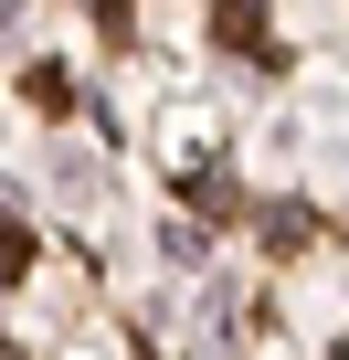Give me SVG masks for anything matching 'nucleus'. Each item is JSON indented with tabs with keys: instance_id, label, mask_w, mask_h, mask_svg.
I'll use <instances>...</instances> for the list:
<instances>
[{
	"instance_id": "nucleus-1",
	"label": "nucleus",
	"mask_w": 349,
	"mask_h": 360,
	"mask_svg": "<svg viewBox=\"0 0 349 360\" xmlns=\"http://www.w3.org/2000/svg\"><path fill=\"white\" fill-rule=\"evenodd\" d=\"M22 255H32V244H22V223H0V276H22Z\"/></svg>"
}]
</instances>
